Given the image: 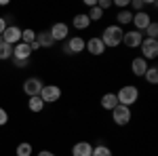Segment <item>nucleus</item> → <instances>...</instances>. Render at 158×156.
<instances>
[{
  "mask_svg": "<svg viewBox=\"0 0 158 156\" xmlns=\"http://www.w3.org/2000/svg\"><path fill=\"white\" fill-rule=\"evenodd\" d=\"M122 34H124V30H122L120 25L116 23H110L103 27V32H101V42H103V47L106 48H116L122 44Z\"/></svg>",
  "mask_w": 158,
  "mask_h": 156,
  "instance_id": "nucleus-1",
  "label": "nucleus"
},
{
  "mask_svg": "<svg viewBox=\"0 0 158 156\" xmlns=\"http://www.w3.org/2000/svg\"><path fill=\"white\" fill-rule=\"evenodd\" d=\"M116 99L120 106H127V108H133L135 103L139 101V89L135 84H122L116 93Z\"/></svg>",
  "mask_w": 158,
  "mask_h": 156,
  "instance_id": "nucleus-2",
  "label": "nucleus"
},
{
  "mask_svg": "<svg viewBox=\"0 0 158 156\" xmlns=\"http://www.w3.org/2000/svg\"><path fill=\"white\" fill-rule=\"evenodd\" d=\"M139 51H141L139 57H143L146 61L156 59L158 57V40H154V38H143L141 44H139Z\"/></svg>",
  "mask_w": 158,
  "mask_h": 156,
  "instance_id": "nucleus-3",
  "label": "nucleus"
},
{
  "mask_svg": "<svg viewBox=\"0 0 158 156\" xmlns=\"http://www.w3.org/2000/svg\"><path fill=\"white\" fill-rule=\"evenodd\" d=\"M85 42L86 40L82 36H70L65 42H63L61 48H63L65 55H80V53L85 51Z\"/></svg>",
  "mask_w": 158,
  "mask_h": 156,
  "instance_id": "nucleus-4",
  "label": "nucleus"
},
{
  "mask_svg": "<svg viewBox=\"0 0 158 156\" xmlns=\"http://www.w3.org/2000/svg\"><path fill=\"white\" fill-rule=\"evenodd\" d=\"M133 118V112L131 108H127V106H116V108L112 110V120H114V124H118V127H127L129 122Z\"/></svg>",
  "mask_w": 158,
  "mask_h": 156,
  "instance_id": "nucleus-5",
  "label": "nucleus"
},
{
  "mask_svg": "<svg viewBox=\"0 0 158 156\" xmlns=\"http://www.w3.org/2000/svg\"><path fill=\"white\" fill-rule=\"evenodd\" d=\"M38 97L44 101V106L55 103V101H59V99H61V86H57V84H44Z\"/></svg>",
  "mask_w": 158,
  "mask_h": 156,
  "instance_id": "nucleus-6",
  "label": "nucleus"
},
{
  "mask_svg": "<svg viewBox=\"0 0 158 156\" xmlns=\"http://www.w3.org/2000/svg\"><path fill=\"white\" fill-rule=\"evenodd\" d=\"M49 34L55 42H65L70 38V25L65 21H57V23H53L49 27Z\"/></svg>",
  "mask_w": 158,
  "mask_h": 156,
  "instance_id": "nucleus-7",
  "label": "nucleus"
},
{
  "mask_svg": "<svg viewBox=\"0 0 158 156\" xmlns=\"http://www.w3.org/2000/svg\"><path fill=\"white\" fill-rule=\"evenodd\" d=\"M42 86H44V82L38 78V76H27L23 80V93L27 97H36V95H40V91H42Z\"/></svg>",
  "mask_w": 158,
  "mask_h": 156,
  "instance_id": "nucleus-8",
  "label": "nucleus"
},
{
  "mask_svg": "<svg viewBox=\"0 0 158 156\" xmlns=\"http://www.w3.org/2000/svg\"><path fill=\"white\" fill-rule=\"evenodd\" d=\"M131 23H133V30H137V32H141V34H143V32H146V27L152 23V15H150L148 11L133 13V21H131Z\"/></svg>",
  "mask_w": 158,
  "mask_h": 156,
  "instance_id": "nucleus-9",
  "label": "nucleus"
},
{
  "mask_svg": "<svg viewBox=\"0 0 158 156\" xmlns=\"http://www.w3.org/2000/svg\"><path fill=\"white\" fill-rule=\"evenodd\" d=\"M85 51L89 55H93V57H101V55L106 53V47H103V42H101L99 36H91L85 42Z\"/></svg>",
  "mask_w": 158,
  "mask_h": 156,
  "instance_id": "nucleus-10",
  "label": "nucleus"
},
{
  "mask_svg": "<svg viewBox=\"0 0 158 156\" xmlns=\"http://www.w3.org/2000/svg\"><path fill=\"white\" fill-rule=\"evenodd\" d=\"M2 42H6V44H11V47H15L17 42H21V27L11 23L2 32Z\"/></svg>",
  "mask_w": 158,
  "mask_h": 156,
  "instance_id": "nucleus-11",
  "label": "nucleus"
},
{
  "mask_svg": "<svg viewBox=\"0 0 158 156\" xmlns=\"http://www.w3.org/2000/svg\"><path fill=\"white\" fill-rule=\"evenodd\" d=\"M141 40H143V34L137 32V30H129V32L122 34V44L127 48H139Z\"/></svg>",
  "mask_w": 158,
  "mask_h": 156,
  "instance_id": "nucleus-12",
  "label": "nucleus"
},
{
  "mask_svg": "<svg viewBox=\"0 0 158 156\" xmlns=\"http://www.w3.org/2000/svg\"><path fill=\"white\" fill-rule=\"evenodd\" d=\"M148 68H150V63H148L143 57H135V59L131 61V72H133V76H137V78H143V74H146Z\"/></svg>",
  "mask_w": 158,
  "mask_h": 156,
  "instance_id": "nucleus-13",
  "label": "nucleus"
},
{
  "mask_svg": "<svg viewBox=\"0 0 158 156\" xmlns=\"http://www.w3.org/2000/svg\"><path fill=\"white\" fill-rule=\"evenodd\" d=\"M93 144L91 141H76L72 145V156H91Z\"/></svg>",
  "mask_w": 158,
  "mask_h": 156,
  "instance_id": "nucleus-14",
  "label": "nucleus"
},
{
  "mask_svg": "<svg viewBox=\"0 0 158 156\" xmlns=\"http://www.w3.org/2000/svg\"><path fill=\"white\" fill-rule=\"evenodd\" d=\"M13 57H15V59H30V57H32V48H30V44L17 42V44L13 47Z\"/></svg>",
  "mask_w": 158,
  "mask_h": 156,
  "instance_id": "nucleus-15",
  "label": "nucleus"
},
{
  "mask_svg": "<svg viewBox=\"0 0 158 156\" xmlns=\"http://www.w3.org/2000/svg\"><path fill=\"white\" fill-rule=\"evenodd\" d=\"M36 42L40 48H51L53 44H55V40L51 38L49 30H40V32H36Z\"/></svg>",
  "mask_w": 158,
  "mask_h": 156,
  "instance_id": "nucleus-16",
  "label": "nucleus"
},
{
  "mask_svg": "<svg viewBox=\"0 0 158 156\" xmlns=\"http://www.w3.org/2000/svg\"><path fill=\"white\" fill-rule=\"evenodd\" d=\"M99 103H101V108L112 112V110L118 106V99H116V93H103L101 99H99Z\"/></svg>",
  "mask_w": 158,
  "mask_h": 156,
  "instance_id": "nucleus-17",
  "label": "nucleus"
},
{
  "mask_svg": "<svg viewBox=\"0 0 158 156\" xmlns=\"http://www.w3.org/2000/svg\"><path fill=\"white\" fill-rule=\"evenodd\" d=\"M89 25H91V19L86 17V13H76L72 17V27L76 30H89Z\"/></svg>",
  "mask_w": 158,
  "mask_h": 156,
  "instance_id": "nucleus-18",
  "label": "nucleus"
},
{
  "mask_svg": "<svg viewBox=\"0 0 158 156\" xmlns=\"http://www.w3.org/2000/svg\"><path fill=\"white\" fill-rule=\"evenodd\" d=\"M27 110L32 112V114H40L42 110H44V101L40 99V97H27Z\"/></svg>",
  "mask_w": 158,
  "mask_h": 156,
  "instance_id": "nucleus-19",
  "label": "nucleus"
},
{
  "mask_svg": "<svg viewBox=\"0 0 158 156\" xmlns=\"http://www.w3.org/2000/svg\"><path fill=\"white\" fill-rule=\"evenodd\" d=\"M133 21V13L129 11V9H122V11H118L116 13V25H129Z\"/></svg>",
  "mask_w": 158,
  "mask_h": 156,
  "instance_id": "nucleus-20",
  "label": "nucleus"
},
{
  "mask_svg": "<svg viewBox=\"0 0 158 156\" xmlns=\"http://www.w3.org/2000/svg\"><path fill=\"white\" fill-rule=\"evenodd\" d=\"M32 154H34V148L30 141H21L15 148V156H32Z\"/></svg>",
  "mask_w": 158,
  "mask_h": 156,
  "instance_id": "nucleus-21",
  "label": "nucleus"
},
{
  "mask_svg": "<svg viewBox=\"0 0 158 156\" xmlns=\"http://www.w3.org/2000/svg\"><path fill=\"white\" fill-rule=\"evenodd\" d=\"M143 78H146L148 84H156L158 82V68L156 65H150L146 70V74H143Z\"/></svg>",
  "mask_w": 158,
  "mask_h": 156,
  "instance_id": "nucleus-22",
  "label": "nucleus"
},
{
  "mask_svg": "<svg viewBox=\"0 0 158 156\" xmlns=\"http://www.w3.org/2000/svg\"><path fill=\"white\" fill-rule=\"evenodd\" d=\"M91 156H114V152H112V148H108L106 144H97L93 148Z\"/></svg>",
  "mask_w": 158,
  "mask_h": 156,
  "instance_id": "nucleus-23",
  "label": "nucleus"
},
{
  "mask_svg": "<svg viewBox=\"0 0 158 156\" xmlns=\"http://www.w3.org/2000/svg\"><path fill=\"white\" fill-rule=\"evenodd\" d=\"M21 42H25V44L36 42V30H32V27H25V30H21Z\"/></svg>",
  "mask_w": 158,
  "mask_h": 156,
  "instance_id": "nucleus-24",
  "label": "nucleus"
},
{
  "mask_svg": "<svg viewBox=\"0 0 158 156\" xmlns=\"http://www.w3.org/2000/svg\"><path fill=\"white\" fill-rule=\"evenodd\" d=\"M13 57V47L6 42H0V61H6Z\"/></svg>",
  "mask_w": 158,
  "mask_h": 156,
  "instance_id": "nucleus-25",
  "label": "nucleus"
},
{
  "mask_svg": "<svg viewBox=\"0 0 158 156\" xmlns=\"http://www.w3.org/2000/svg\"><path fill=\"white\" fill-rule=\"evenodd\" d=\"M146 4H148V0H131V2H129V11L131 13L146 11Z\"/></svg>",
  "mask_w": 158,
  "mask_h": 156,
  "instance_id": "nucleus-26",
  "label": "nucleus"
},
{
  "mask_svg": "<svg viewBox=\"0 0 158 156\" xmlns=\"http://www.w3.org/2000/svg\"><path fill=\"white\" fill-rule=\"evenodd\" d=\"M86 17L91 19V23H93V21H101V19H103V11H101L99 6H93V9H89Z\"/></svg>",
  "mask_w": 158,
  "mask_h": 156,
  "instance_id": "nucleus-27",
  "label": "nucleus"
},
{
  "mask_svg": "<svg viewBox=\"0 0 158 156\" xmlns=\"http://www.w3.org/2000/svg\"><path fill=\"white\" fill-rule=\"evenodd\" d=\"M146 38H154V40H158V23L156 21H152V23L146 27Z\"/></svg>",
  "mask_w": 158,
  "mask_h": 156,
  "instance_id": "nucleus-28",
  "label": "nucleus"
},
{
  "mask_svg": "<svg viewBox=\"0 0 158 156\" xmlns=\"http://www.w3.org/2000/svg\"><path fill=\"white\" fill-rule=\"evenodd\" d=\"M11 59H13V65H15L17 70H23V68L30 65V59H15V57H11Z\"/></svg>",
  "mask_w": 158,
  "mask_h": 156,
  "instance_id": "nucleus-29",
  "label": "nucleus"
},
{
  "mask_svg": "<svg viewBox=\"0 0 158 156\" xmlns=\"http://www.w3.org/2000/svg\"><path fill=\"white\" fill-rule=\"evenodd\" d=\"M129 2H131V0H112V4H116V6H118V11L129 9Z\"/></svg>",
  "mask_w": 158,
  "mask_h": 156,
  "instance_id": "nucleus-30",
  "label": "nucleus"
},
{
  "mask_svg": "<svg viewBox=\"0 0 158 156\" xmlns=\"http://www.w3.org/2000/svg\"><path fill=\"white\" fill-rule=\"evenodd\" d=\"M6 122H9V112L4 108H0V127H4Z\"/></svg>",
  "mask_w": 158,
  "mask_h": 156,
  "instance_id": "nucleus-31",
  "label": "nucleus"
},
{
  "mask_svg": "<svg viewBox=\"0 0 158 156\" xmlns=\"http://www.w3.org/2000/svg\"><path fill=\"white\" fill-rule=\"evenodd\" d=\"M97 6L101 9V11H106V9L112 6V0H97Z\"/></svg>",
  "mask_w": 158,
  "mask_h": 156,
  "instance_id": "nucleus-32",
  "label": "nucleus"
},
{
  "mask_svg": "<svg viewBox=\"0 0 158 156\" xmlns=\"http://www.w3.org/2000/svg\"><path fill=\"white\" fill-rule=\"evenodd\" d=\"M9 25H11V23H9V19H6V17H0V36H2V32H4Z\"/></svg>",
  "mask_w": 158,
  "mask_h": 156,
  "instance_id": "nucleus-33",
  "label": "nucleus"
},
{
  "mask_svg": "<svg viewBox=\"0 0 158 156\" xmlns=\"http://www.w3.org/2000/svg\"><path fill=\"white\" fill-rule=\"evenodd\" d=\"M38 156H57V154H53L51 150H40V152H38Z\"/></svg>",
  "mask_w": 158,
  "mask_h": 156,
  "instance_id": "nucleus-34",
  "label": "nucleus"
},
{
  "mask_svg": "<svg viewBox=\"0 0 158 156\" xmlns=\"http://www.w3.org/2000/svg\"><path fill=\"white\" fill-rule=\"evenodd\" d=\"M85 4L89 9H93V6H97V0H85Z\"/></svg>",
  "mask_w": 158,
  "mask_h": 156,
  "instance_id": "nucleus-35",
  "label": "nucleus"
},
{
  "mask_svg": "<svg viewBox=\"0 0 158 156\" xmlns=\"http://www.w3.org/2000/svg\"><path fill=\"white\" fill-rule=\"evenodd\" d=\"M0 42H2V36H0Z\"/></svg>",
  "mask_w": 158,
  "mask_h": 156,
  "instance_id": "nucleus-36",
  "label": "nucleus"
}]
</instances>
